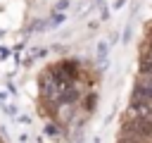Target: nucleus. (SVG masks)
Returning <instances> with one entry per match:
<instances>
[{
    "label": "nucleus",
    "instance_id": "obj_1",
    "mask_svg": "<svg viewBox=\"0 0 152 143\" xmlns=\"http://www.w3.org/2000/svg\"><path fill=\"white\" fill-rule=\"evenodd\" d=\"M133 98L145 100V102H152V76H142V79L135 83V93H133Z\"/></svg>",
    "mask_w": 152,
    "mask_h": 143
},
{
    "label": "nucleus",
    "instance_id": "obj_2",
    "mask_svg": "<svg viewBox=\"0 0 152 143\" xmlns=\"http://www.w3.org/2000/svg\"><path fill=\"white\" fill-rule=\"evenodd\" d=\"M140 74L142 76H152V52L150 50L140 52Z\"/></svg>",
    "mask_w": 152,
    "mask_h": 143
},
{
    "label": "nucleus",
    "instance_id": "obj_3",
    "mask_svg": "<svg viewBox=\"0 0 152 143\" xmlns=\"http://www.w3.org/2000/svg\"><path fill=\"white\" fill-rule=\"evenodd\" d=\"M145 50H150V52H152V38H150V43H147V48H145Z\"/></svg>",
    "mask_w": 152,
    "mask_h": 143
}]
</instances>
